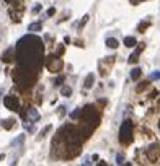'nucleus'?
I'll return each instance as SVG.
<instances>
[{"label": "nucleus", "instance_id": "nucleus-8", "mask_svg": "<svg viewBox=\"0 0 160 166\" xmlns=\"http://www.w3.org/2000/svg\"><path fill=\"white\" fill-rule=\"evenodd\" d=\"M136 46H137V44H136ZM144 47H145V42H139V46L136 47V51L129 55V59H128L129 64H136V62H137V60H139V54L144 51Z\"/></svg>", "mask_w": 160, "mask_h": 166}, {"label": "nucleus", "instance_id": "nucleus-25", "mask_svg": "<svg viewBox=\"0 0 160 166\" xmlns=\"http://www.w3.org/2000/svg\"><path fill=\"white\" fill-rule=\"evenodd\" d=\"M147 85H149V83H145V82H144L142 85H139V87H137V91H142L144 88H147Z\"/></svg>", "mask_w": 160, "mask_h": 166}, {"label": "nucleus", "instance_id": "nucleus-14", "mask_svg": "<svg viewBox=\"0 0 160 166\" xmlns=\"http://www.w3.org/2000/svg\"><path fill=\"white\" fill-rule=\"evenodd\" d=\"M13 125H15V121H13V119H5V121H2V127H3V129H7V130H10Z\"/></svg>", "mask_w": 160, "mask_h": 166}, {"label": "nucleus", "instance_id": "nucleus-15", "mask_svg": "<svg viewBox=\"0 0 160 166\" xmlns=\"http://www.w3.org/2000/svg\"><path fill=\"white\" fill-rule=\"evenodd\" d=\"M140 75H142V70H140L139 67L137 69H133V72H131V78H133V80H139Z\"/></svg>", "mask_w": 160, "mask_h": 166}, {"label": "nucleus", "instance_id": "nucleus-1", "mask_svg": "<svg viewBox=\"0 0 160 166\" xmlns=\"http://www.w3.org/2000/svg\"><path fill=\"white\" fill-rule=\"evenodd\" d=\"M43 54L44 44L41 37L35 34L23 36L16 42L15 57L18 67L13 70V82L20 90H28L35 85L41 65H43Z\"/></svg>", "mask_w": 160, "mask_h": 166}, {"label": "nucleus", "instance_id": "nucleus-32", "mask_svg": "<svg viewBox=\"0 0 160 166\" xmlns=\"http://www.w3.org/2000/svg\"><path fill=\"white\" fill-rule=\"evenodd\" d=\"M0 93H2V90H0Z\"/></svg>", "mask_w": 160, "mask_h": 166}, {"label": "nucleus", "instance_id": "nucleus-12", "mask_svg": "<svg viewBox=\"0 0 160 166\" xmlns=\"http://www.w3.org/2000/svg\"><path fill=\"white\" fill-rule=\"evenodd\" d=\"M136 44H137V41H136V37H133V36H128V37H124V46H126V47H136Z\"/></svg>", "mask_w": 160, "mask_h": 166}, {"label": "nucleus", "instance_id": "nucleus-10", "mask_svg": "<svg viewBox=\"0 0 160 166\" xmlns=\"http://www.w3.org/2000/svg\"><path fill=\"white\" fill-rule=\"evenodd\" d=\"M93 83H95V75L93 73H88L87 78H85V83H83V87H85L87 90H90L93 87Z\"/></svg>", "mask_w": 160, "mask_h": 166}, {"label": "nucleus", "instance_id": "nucleus-17", "mask_svg": "<svg viewBox=\"0 0 160 166\" xmlns=\"http://www.w3.org/2000/svg\"><path fill=\"white\" fill-rule=\"evenodd\" d=\"M60 94H62V96H70V94H72V88L65 85V87L60 88Z\"/></svg>", "mask_w": 160, "mask_h": 166}, {"label": "nucleus", "instance_id": "nucleus-24", "mask_svg": "<svg viewBox=\"0 0 160 166\" xmlns=\"http://www.w3.org/2000/svg\"><path fill=\"white\" fill-rule=\"evenodd\" d=\"M62 82H64V75H60V77L54 82V85H57V87H59V85H62Z\"/></svg>", "mask_w": 160, "mask_h": 166}, {"label": "nucleus", "instance_id": "nucleus-20", "mask_svg": "<svg viewBox=\"0 0 160 166\" xmlns=\"http://www.w3.org/2000/svg\"><path fill=\"white\" fill-rule=\"evenodd\" d=\"M124 163V155L123 153H118L116 155V164H123Z\"/></svg>", "mask_w": 160, "mask_h": 166}, {"label": "nucleus", "instance_id": "nucleus-28", "mask_svg": "<svg viewBox=\"0 0 160 166\" xmlns=\"http://www.w3.org/2000/svg\"><path fill=\"white\" fill-rule=\"evenodd\" d=\"M129 2H131V5H137V3L142 2V0H129Z\"/></svg>", "mask_w": 160, "mask_h": 166}, {"label": "nucleus", "instance_id": "nucleus-7", "mask_svg": "<svg viewBox=\"0 0 160 166\" xmlns=\"http://www.w3.org/2000/svg\"><path fill=\"white\" fill-rule=\"evenodd\" d=\"M3 104H5V108L10 109V111H20V99H18L15 94H8V96L3 98Z\"/></svg>", "mask_w": 160, "mask_h": 166}, {"label": "nucleus", "instance_id": "nucleus-22", "mask_svg": "<svg viewBox=\"0 0 160 166\" xmlns=\"http://www.w3.org/2000/svg\"><path fill=\"white\" fill-rule=\"evenodd\" d=\"M51 129H53V127H51V125H46L44 129L41 130V134H39V137H44V135H46V134H48V132L51 130Z\"/></svg>", "mask_w": 160, "mask_h": 166}, {"label": "nucleus", "instance_id": "nucleus-21", "mask_svg": "<svg viewBox=\"0 0 160 166\" xmlns=\"http://www.w3.org/2000/svg\"><path fill=\"white\" fill-rule=\"evenodd\" d=\"M149 80H160V72H154V73H150Z\"/></svg>", "mask_w": 160, "mask_h": 166}, {"label": "nucleus", "instance_id": "nucleus-23", "mask_svg": "<svg viewBox=\"0 0 160 166\" xmlns=\"http://www.w3.org/2000/svg\"><path fill=\"white\" fill-rule=\"evenodd\" d=\"M23 140H25V135H20L18 139L13 142V145H18V143H23Z\"/></svg>", "mask_w": 160, "mask_h": 166}, {"label": "nucleus", "instance_id": "nucleus-18", "mask_svg": "<svg viewBox=\"0 0 160 166\" xmlns=\"http://www.w3.org/2000/svg\"><path fill=\"white\" fill-rule=\"evenodd\" d=\"M149 26H150V21H142V23L137 26V31H139V33H145V30H147Z\"/></svg>", "mask_w": 160, "mask_h": 166}, {"label": "nucleus", "instance_id": "nucleus-16", "mask_svg": "<svg viewBox=\"0 0 160 166\" xmlns=\"http://www.w3.org/2000/svg\"><path fill=\"white\" fill-rule=\"evenodd\" d=\"M80 114H82V109H80V108H77V109H74V111L70 112V119L77 121L78 117H80Z\"/></svg>", "mask_w": 160, "mask_h": 166}, {"label": "nucleus", "instance_id": "nucleus-19", "mask_svg": "<svg viewBox=\"0 0 160 166\" xmlns=\"http://www.w3.org/2000/svg\"><path fill=\"white\" fill-rule=\"evenodd\" d=\"M88 18H90V16H88V15H85V16H83V18H82V21H80V23H78V31H80V30H82V28H83V26H85V25H87V21H88Z\"/></svg>", "mask_w": 160, "mask_h": 166}, {"label": "nucleus", "instance_id": "nucleus-30", "mask_svg": "<svg viewBox=\"0 0 160 166\" xmlns=\"http://www.w3.org/2000/svg\"><path fill=\"white\" fill-rule=\"evenodd\" d=\"M3 158H5V155H0V161H2Z\"/></svg>", "mask_w": 160, "mask_h": 166}, {"label": "nucleus", "instance_id": "nucleus-6", "mask_svg": "<svg viewBox=\"0 0 160 166\" xmlns=\"http://www.w3.org/2000/svg\"><path fill=\"white\" fill-rule=\"evenodd\" d=\"M145 156H147L149 161L155 163V161L160 158V142H154V143L145 150Z\"/></svg>", "mask_w": 160, "mask_h": 166}, {"label": "nucleus", "instance_id": "nucleus-29", "mask_svg": "<svg viewBox=\"0 0 160 166\" xmlns=\"http://www.w3.org/2000/svg\"><path fill=\"white\" fill-rule=\"evenodd\" d=\"M64 42H65V44H69V42H70V37L65 36V37H64Z\"/></svg>", "mask_w": 160, "mask_h": 166}, {"label": "nucleus", "instance_id": "nucleus-5", "mask_svg": "<svg viewBox=\"0 0 160 166\" xmlns=\"http://www.w3.org/2000/svg\"><path fill=\"white\" fill-rule=\"evenodd\" d=\"M21 117H23V121L25 122H30V124H35V122L39 121V112L36 111L35 108H25L21 111Z\"/></svg>", "mask_w": 160, "mask_h": 166}, {"label": "nucleus", "instance_id": "nucleus-9", "mask_svg": "<svg viewBox=\"0 0 160 166\" xmlns=\"http://www.w3.org/2000/svg\"><path fill=\"white\" fill-rule=\"evenodd\" d=\"M13 57H15V47H10L8 51L3 52V55H2V60L3 62H12Z\"/></svg>", "mask_w": 160, "mask_h": 166}, {"label": "nucleus", "instance_id": "nucleus-27", "mask_svg": "<svg viewBox=\"0 0 160 166\" xmlns=\"http://www.w3.org/2000/svg\"><path fill=\"white\" fill-rule=\"evenodd\" d=\"M54 13H56V10H54V8H49V10H48V16H53Z\"/></svg>", "mask_w": 160, "mask_h": 166}, {"label": "nucleus", "instance_id": "nucleus-3", "mask_svg": "<svg viewBox=\"0 0 160 166\" xmlns=\"http://www.w3.org/2000/svg\"><path fill=\"white\" fill-rule=\"evenodd\" d=\"M133 121L126 119L119 127V142L123 145H129L133 142Z\"/></svg>", "mask_w": 160, "mask_h": 166}, {"label": "nucleus", "instance_id": "nucleus-2", "mask_svg": "<svg viewBox=\"0 0 160 166\" xmlns=\"http://www.w3.org/2000/svg\"><path fill=\"white\" fill-rule=\"evenodd\" d=\"M80 119H82V124L92 127V129H96L98 124H100V112L96 111V108L93 106V104H87V106L82 109Z\"/></svg>", "mask_w": 160, "mask_h": 166}, {"label": "nucleus", "instance_id": "nucleus-4", "mask_svg": "<svg viewBox=\"0 0 160 166\" xmlns=\"http://www.w3.org/2000/svg\"><path fill=\"white\" fill-rule=\"evenodd\" d=\"M46 67H48L49 72L59 73L60 70H62V67H64V62H62V59H60L57 54H49L48 59H46Z\"/></svg>", "mask_w": 160, "mask_h": 166}, {"label": "nucleus", "instance_id": "nucleus-31", "mask_svg": "<svg viewBox=\"0 0 160 166\" xmlns=\"http://www.w3.org/2000/svg\"><path fill=\"white\" fill-rule=\"evenodd\" d=\"M158 129H160V121H158Z\"/></svg>", "mask_w": 160, "mask_h": 166}, {"label": "nucleus", "instance_id": "nucleus-11", "mask_svg": "<svg viewBox=\"0 0 160 166\" xmlns=\"http://www.w3.org/2000/svg\"><path fill=\"white\" fill-rule=\"evenodd\" d=\"M41 30H43V23H41V21L31 23V25L28 26V31H31V33H36V31H41Z\"/></svg>", "mask_w": 160, "mask_h": 166}, {"label": "nucleus", "instance_id": "nucleus-13", "mask_svg": "<svg viewBox=\"0 0 160 166\" xmlns=\"http://www.w3.org/2000/svg\"><path fill=\"white\" fill-rule=\"evenodd\" d=\"M118 46H119V42H118V39H115V37H108L106 39V47H110V49H116Z\"/></svg>", "mask_w": 160, "mask_h": 166}, {"label": "nucleus", "instance_id": "nucleus-26", "mask_svg": "<svg viewBox=\"0 0 160 166\" xmlns=\"http://www.w3.org/2000/svg\"><path fill=\"white\" fill-rule=\"evenodd\" d=\"M41 8H43L41 5H36V7H33V13H39V12H41Z\"/></svg>", "mask_w": 160, "mask_h": 166}]
</instances>
